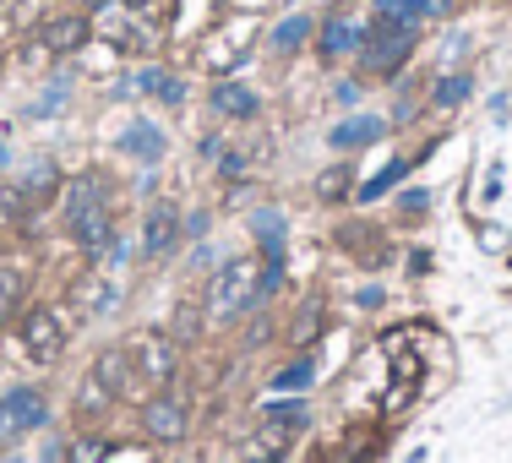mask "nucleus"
Listing matches in <instances>:
<instances>
[{"mask_svg": "<svg viewBox=\"0 0 512 463\" xmlns=\"http://www.w3.org/2000/svg\"><path fill=\"white\" fill-rule=\"evenodd\" d=\"M507 6H512V0H507Z\"/></svg>", "mask_w": 512, "mask_h": 463, "instance_id": "nucleus-28", "label": "nucleus"}, {"mask_svg": "<svg viewBox=\"0 0 512 463\" xmlns=\"http://www.w3.org/2000/svg\"><path fill=\"white\" fill-rule=\"evenodd\" d=\"M202 322H207V311L202 306H175V327H169V333H175V344H197L202 338Z\"/></svg>", "mask_w": 512, "mask_h": 463, "instance_id": "nucleus-20", "label": "nucleus"}, {"mask_svg": "<svg viewBox=\"0 0 512 463\" xmlns=\"http://www.w3.org/2000/svg\"><path fill=\"white\" fill-rule=\"evenodd\" d=\"M104 447H109V442H71L66 458H104Z\"/></svg>", "mask_w": 512, "mask_h": 463, "instance_id": "nucleus-25", "label": "nucleus"}, {"mask_svg": "<svg viewBox=\"0 0 512 463\" xmlns=\"http://www.w3.org/2000/svg\"><path fill=\"white\" fill-rule=\"evenodd\" d=\"M387 131V120H376V115H355V120H344V126L333 131V148L338 153H355V148H371L376 137Z\"/></svg>", "mask_w": 512, "mask_h": 463, "instance_id": "nucleus-15", "label": "nucleus"}, {"mask_svg": "<svg viewBox=\"0 0 512 463\" xmlns=\"http://www.w3.org/2000/svg\"><path fill=\"white\" fill-rule=\"evenodd\" d=\"M458 0H376V17H387V22H425V17H447Z\"/></svg>", "mask_w": 512, "mask_h": 463, "instance_id": "nucleus-12", "label": "nucleus"}, {"mask_svg": "<svg viewBox=\"0 0 512 463\" xmlns=\"http://www.w3.org/2000/svg\"><path fill=\"white\" fill-rule=\"evenodd\" d=\"M93 39V22L82 17V11H66V17H50V22H39V50H50V55H77L82 44Z\"/></svg>", "mask_w": 512, "mask_h": 463, "instance_id": "nucleus-10", "label": "nucleus"}, {"mask_svg": "<svg viewBox=\"0 0 512 463\" xmlns=\"http://www.w3.org/2000/svg\"><path fill=\"white\" fill-rule=\"evenodd\" d=\"M360 44H365V33H360V22H349V17H333L322 28V60H344V55H360Z\"/></svg>", "mask_w": 512, "mask_h": 463, "instance_id": "nucleus-13", "label": "nucleus"}, {"mask_svg": "<svg viewBox=\"0 0 512 463\" xmlns=\"http://www.w3.org/2000/svg\"><path fill=\"white\" fill-rule=\"evenodd\" d=\"M213 109L218 115H229V120H256V93L246 88V82H218L213 88Z\"/></svg>", "mask_w": 512, "mask_h": 463, "instance_id": "nucleus-14", "label": "nucleus"}, {"mask_svg": "<svg viewBox=\"0 0 512 463\" xmlns=\"http://www.w3.org/2000/svg\"><path fill=\"white\" fill-rule=\"evenodd\" d=\"M55 186H60V175H55V164H50V158H44V164H33L28 169V180H22V191H28V197H55Z\"/></svg>", "mask_w": 512, "mask_h": 463, "instance_id": "nucleus-21", "label": "nucleus"}, {"mask_svg": "<svg viewBox=\"0 0 512 463\" xmlns=\"http://www.w3.org/2000/svg\"><path fill=\"white\" fill-rule=\"evenodd\" d=\"M131 371H137L142 387L164 393V387L180 376V344H175V333H137V338H131Z\"/></svg>", "mask_w": 512, "mask_h": 463, "instance_id": "nucleus-3", "label": "nucleus"}, {"mask_svg": "<svg viewBox=\"0 0 512 463\" xmlns=\"http://www.w3.org/2000/svg\"><path fill=\"white\" fill-rule=\"evenodd\" d=\"M28 207H33V197L22 191V180H0V229L28 218Z\"/></svg>", "mask_w": 512, "mask_h": 463, "instance_id": "nucleus-17", "label": "nucleus"}, {"mask_svg": "<svg viewBox=\"0 0 512 463\" xmlns=\"http://www.w3.org/2000/svg\"><path fill=\"white\" fill-rule=\"evenodd\" d=\"M158 148H164V142L153 137L148 126H131V137H126V153H142V158H158Z\"/></svg>", "mask_w": 512, "mask_h": 463, "instance_id": "nucleus-24", "label": "nucleus"}, {"mask_svg": "<svg viewBox=\"0 0 512 463\" xmlns=\"http://www.w3.org/2000/svg\"><path fill=\"white\" fill-rule=\"evenodd\" d=\"M44 420H50V393L44 387H11V393H0V447L33 436Z\"/></svg>", "mask_w": 512, "mask_h": 463, "instance_id": "nucleus-4", "label": "nucleus"}, {"mask_svg": "<svg viewBox=\"0 0 512 463\" xmlns=\"http://www.w3.org/2000/svg\"><path fill=\"white\" fill-rule=\"evenodd\" d=\"M126 6H153V0H126Z\"/></svg>", "mask_w": 512, "mask_h": 463, "instance_id": "nucleus-27", "label": "nucleus"}, {"mask_svg": "<svg viewBox=\"0 0 512 463\" xmlns=\"http://www.w3.org/2000/svg\"><path fill=\"white\" fill-rule=\"evenodd\" d=\"M66 229L88 257H104L109 240H115V218H109V202H104V186L93 175L71 180L66 186Z\"/></svg>", "mask_w": 512, "mask_h": 463, "instance_id": "nucleus-2", "label": "nucleus"}, {"mask_svg": "<svg viewBox=\"0 0 512 463\" xmlns=\"http://www.w3.org/2000/svg\"><path fill=\"white\" fill-rule=\"evenodd\" d=\"M306 39H311V17H306V11H300V17L278 22V33H273V50H278V55H295V50H300V44H306Z\"/></svg>", "mask_w": 512, "mask_h": 463, "instance_id": "nucleus-18", "label": "nucleus"}, {"mask_svg": "<svg viewBox=\"0 0 512 463\" xmlns=\"http://www.w3.org/2000/svg\"><path fill=\"white\" fill-rule=\"evenodd\" d=\"M463 99H469V77H463V71L442 77V88L431 93V104H436V109H453V104H463Z\"/></svg>", "mask_w": 512, "mask_h": 463, "instance_id": "nucleus-22", "label": "nucleus"}, {"mask_svg": "<svg viewBox=\"0 0 512 463\" xmlns=\"http://www.w3.org/2000/svg\"><path fill=\"white\" fill-rule=\"evenodd\" d=\"M480 240H485L491 251H502V246H507V235H502V229H480Z\"/></svg>", "mask_w": 512, "mask_h": 463, "instance_id": "nucleus-26", "label": "nucleus"}, {"mask_svg": "<svg viewBox=\"0 0 512 463\" xmlns=\"http://www.w3.org/2000/svg\"><path fill=\"white\" fill-rule=\"evenodd\" d=\"M180 213L169 202H158L148 218H142V251H148V262H169L180 251Z\"/></svg>", "mask_w": 512, "mask_h": 463, "instance_id": "nucleus-9", "label": "nucleus"}, {"mask_svg": "<svg viewBox=\"0 0 512 463\" xmlns=\"http://www.w3.org/2000/svg\"><path fill=\"white\" fill-rule=\"evenodd\" d=\"M115 300H120V284H115V278H104V273H82L77 289H71V306H77L82 316H109V311H115Z\"/></svg>", "mask_w": 512, "mask_h": 463, "instance_id": "nucleus-11", "label": "nucleus"}, {"mask_svg": "<svg viewBox=\"0 0 512 463\" xmlns=\"http://www.w3.org/2000/svg\"><path fill=\"white\" fill-rule=\"evenodd\" d=\"M88 376L104 387L109 398H115V404H126L131 387H137V371H131V344H104L99 355H93Z\"/></svg>", "mask_w": 512, "mask_h": 463, "instance_id": "nucleus-8", "label": "nucleus"}, {"mask_svg": "<svg viewBox=\"0 0 512 463\" xmlns=\"http://www.w3.org/2000/svg\"><path fill=\"white\" fill-rule=\"evenodd\" d=\"M142 436H148L153 447H180L191 436V409L180 393H158L142 404Z\"/></svg>", "mask_w": 512, "mask_h": 463, "instance_id": "nucleus-6", "label": "nucleus"}, {"mask_svg": "<svg viewBox=\"0 0 512 463\" xmlns=\"http://www.w3.org/2000/svg\"><path fill=\"white\" fill-rule=\"evenodd\" d=\"M22 295H28V273L22 267H0V322L11 316V306H22Z\"/></svg>", "mask_w": 512, "mask_h": 463, "instance_id": "nucleus-19", "label": "nucleus"}, {"mask_svg": "<svg viewBox=\"0 0 512 463\" xmlns=\"http://www.w3.org/2000/svg\"><path fill=\"white\" fill-rule=\"evenodd\" d=\"M409 55H414V28L409 22H387V17H382V28L360 44V60H365L371 77H393Z\"/></svg>", "mask_w": 512, "mask_h": 463, "instance_id": "nucleus-5", "label": "nucleus"}, {"mask_svg": "<svg viewBox=\"0 0 512 463\" xmlns=\"http://www.w3.org/2000/svg\"><path fill=\"white\" fill-rule=\"evenodd\" d=\"M355 169H327V180H316V197L322 202H338V197H349V191H355Z\"/></svg>", "mask_w": 512, "mask_h": 463, "instance_id": "nucleus-23", "label": "nucleus"}, {"mask_svg": "<svg viewBox=\"0 0 512 463\" xmlns=\"http://www.w3.org/2000/svg\"><path fill=\"white\" fill-rule=\"evenodd\" d=\"M17 344L28 349L33 360H55L66 349V316L55 306H28L17 316Z\"/></svg>", "mask_w": 512, "mask_h": 463, "instance_id": "nucleus-7", "label": "nucleus"}, {"mask_svg": "<svg viewBox=\"0 0 512 463\" xmlns=\"http://www.w3.org/2000/svg\"><path fill=\"white\" fill-rule=\"evenodd\" d=\"M267 262H256V257H235V262H224L213 273V284H207V300H202V311H207V322H240L246 311L262 306V295H267Z\"/></svg>", "mask_w": 512, "mask_h": 463, "instance_id": "nucleus-1", "label": "nucleus"}, {"mask_svg": "<svg viewBox=\"0 0 512 463\" xmlns=\"http://www.w3.org/2000/svg\"><path fill=\"white\" fill-rule=\"evenodd\" d=\"M142 93H153L158 104H180V99H186V82H180L175 71L153 66V71H142Z\"/></svg>", "mask_w": 512, "mask_h": 463, "instance_id": "nucleus-16", "label": "nucleus"}]
</instances>
